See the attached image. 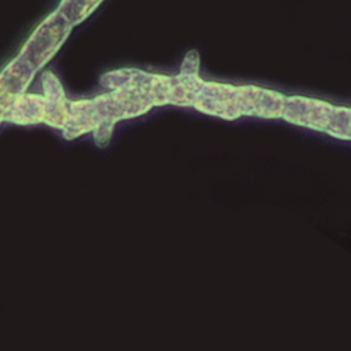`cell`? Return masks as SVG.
Returning <instances> with one entry per match:
<instances>
[{
	"mask_svg": "<svg viewBox=\"0 0 351 351\" xmlns=\"http://www.w3.org/2000/svg\"><path fill=\"white\" fill-rule=\"evenodd\" d=\"M285 96L280 92L245 85L234 86L229 84L203 82L193 107L204 114L237 119L243 115L258 118H281Z\"/></svg>",
	"mask_w": 351,
	"mask_h": 351,
	"instance_id": "1",
	"label": "cell"
},
{
	"mask_svg": "<svg viewBox=\"0 0 351 351\" xmlns=\"http://www.w3.org/2000/svg\"><path fill=\"white\" fill-rule=\"evenodd\" d=\"M281 118L340 140H351V110L348 107L304 96H289L285 97Z\"/></svg>",
	"mask_w": 351,
	"mask_h": 351,
	"instance_id": "2",
	"label": "cell"
},
{
	"mask_svg": "<svg viewBox=\"0 0 351 351\" xmlns=\"http://www.w3.org/2000/svg\"><path fill=\"white\" fill-rule=\"evenodd\" d=\"M154 106L133 89H114L108 93L89 99L93 119V138L100 147L107 145L114 125L121 119L134 118L149 111Z\"/></svg>",
	"mask_w": 351,
	"mask_h": 351,
	"instance_id": "3",
	"label": "cell"
},
{
	"mask_svg": "<svg viewBox=\"0 0 351 351\" xmlns=\"http://www.w3.org/2000/svg\"><path fill=\"white\" fill-rule=\"evenodd\" d=\"M73 26L58 12H51L29 36L19 56L37 73L43 69L66 41Z\"/></svg>",
	"mask_w": 351,
	"mask_h": 351,
	"instance_id": "4",
	"label": "cell"
},
{
	"mask_svg": "<svg viewBox=\"0 0 351 351\" xmlns=\"http://www.w3.org/2000/svg\"><path fill=\"white\" fill-rule=\"evenodd\" d=\"M100 85L114 89H133L144 96L154 107L170 104L174 77L147 73L138 69H119L100 77Z\"/></svg>",
	"mask_w": 351,
	"mask_h": 351,
	"instance_id": "5",
	"label": "cell"
},
{
	"mask_svg": "<svg viewBox=\"0 0 351 351\" xmlns=\"http://www.w3.org/2000/svg\"><path fill=\"white\" fill-rule=\"evenodd\" d=\"M203 82L204 81L199 77V53L192 49L185 55L180 74L174 75L170 104L193 107Z\"/></svg>",
	"mask_w": 351,
	"mask_h": 351,
	"instance_id": "6",
	"label": "cell"
},
{
	"mask_svg": "<svg viewBox=\"0 0 351 351\" xmlns=\"http://www.w3.org/2000/svg\"><path fill=\"white\" fill-rule=\"evenodd\" d=\"M34 75L36 71L19 55L0 71V117L11 101L26 92Z\"/></svg>",
	"mask_w": 351,
	"mask_h": 351,
	"instance_id": "7",
	"label": "cell"
},
{
	"mask_svg": "<svg viewBox=\"0 0 351 351\" xmlns=\"http://www.w3.org/2000/svg\"><path fill=\"white\" fill-rule=\"evenodd\" d=\"M41 85L45 100L44 123L62 130L69 112V99L66 97L64 89L52 71H45L43 74Z\"/></svg>",
	"mask_w": 351,
	"mask_h": 351,
	"instance_id": "8",
	"label": "cell"
},
{
	"mask_svg": "<svg viewBox=\"0 0 351 351\" xmlns=\"http://www.w3.org/2000/svg\"><path fill=\"white\" fill-rule=\"evenodd\" d=\"M45 100L43 95L22 93L3 111L1 122L16 125H36L44 122Z\"/></svg>",
	"mask_w": 351,
	"mask_h": 351,
	"instance_id": "9",
	"label": "cell"
},
{
	"mask_svg": "<svg viewBox=\"0 0 351 351\" xmlns=\"http://www.w3.org/2000/svg\"><path fill=\"white\" fill-rule=\"evenodd\" d=\"M100 0L90 1V0H63L59 3L56 11L71 25L81 23L88 15L92 14V11L100 4Z\"/></svg>",
	"mask_w": 351,
	"mask_h": 351,
	"instance_id": "10",
	"label": "cell"
},
{
	"mask_svg": "<svg viewBox=\"0 0 351 351\" xmlns=\"http://www.w3.org/2000/svg\"><path fill=\"white\" fill-rule=\"evenodd\" d=\"M0 122H1V117H0Z\"/></svg>",
	"mask_w": 351,
	"mask_h": 351,
	"instance_id": "11",
	"label": "cell"
}]
</instances>
